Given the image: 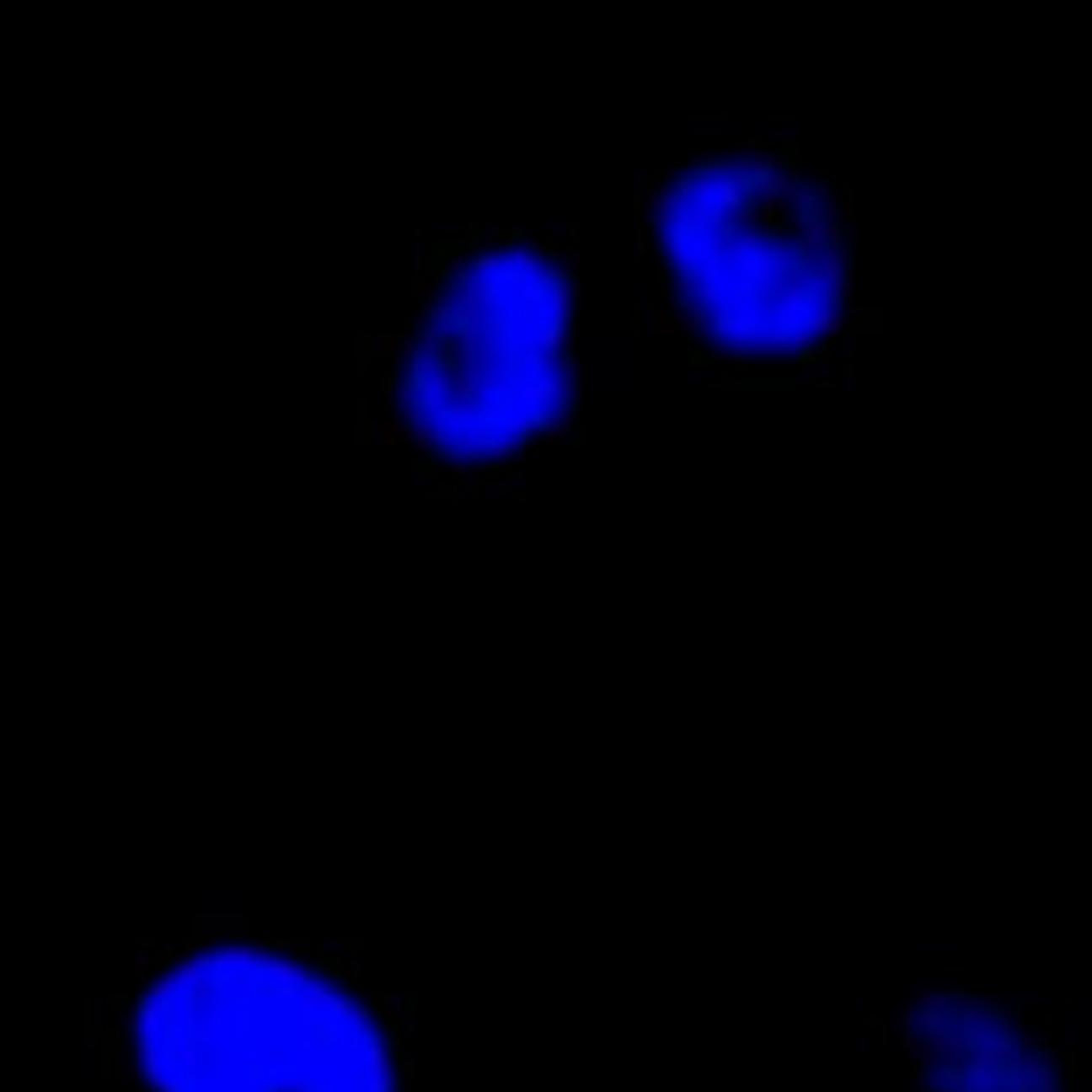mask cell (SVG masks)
<instances>
[{
  "instance_id": "7a4b0ae2",
  "label": "cell",
  "mask_w": 1092,
  "mask_h": 1092,
  "mask_svg": "<svg viewBox=\"0 0 1092 1092\" xmlns=\"http://www.w3.org/2000/svg\"><path fill=\"white\" fill-rule=\"evenodd\" d=\"M905 1041L930 1092H1063L1054 1058L977 994L918 998L905 1015Z\"/></svg>"
},
{
  "instance_id": "6da1fadb",
  "label": "cell",
  "mask_w": 1092,
  "mask_h": 1092,
  "mask_svg": "<svg viewBox=\"0 0 1092 1092\" xmlns=\"http://www.w3.org/2000/svg\"><path fill=\"white\" fill-rule=\"evenodd\" d=\"M132 1050L150 1092H393L376 1011L269 947H210L163 973Z\"/></svg>"
},
{
  "instance_id": "3957f363",
  "label": "cell",
  "mask_w": 1092,
  "mask_h": 1092,
  "mask_svg": "<svg viewBox=\"0 0 1092 1092\" xmlns=\"http://www.w3.org/2000/svg\"><path fill=\"white\" fill-rule=\"evenodd\" d=\"M649 329H653L657 337H674V333H678V320H674V312H670V308H666L657 295L649 299Z\"/></svg>"
}]
</instances>
